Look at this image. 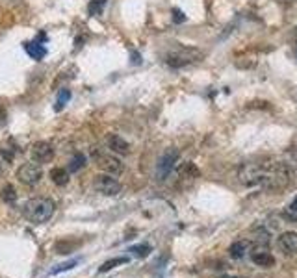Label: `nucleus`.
Returning <instances> with one entry per match:
<instances>
[{
    "label": "nucleus",
    "instance_id": "f8f14e48",
    "mask_svg": "<svg viewBox=\"0 0 297 278\" xmlns=\"http://www.w3.org/2000/svg\"><path fill=\"white\" fill-rule=\"evenodd\" d=\"M251 258L257 266H262V267H271L275 264V258L270 254V251H255V253L251 254Z\"/></svg>",
    "mask_w": 297,
    "mask_h": 278
},
{
    "label": "nucleus",
    "instance_id": "5701e85b",
    "mask_svg": "<svg viewBox=\"0 0 297 278\" xmlns=\"http://www.w3.org/2000/svg\"><path fill=\"white\" fill-rule=\"evenodd\" d=\"M173 20H175V22H178V24H180V22H184L186 20V17H184V13L180 11V9H177V7H175V9H173Z\"/></svg>",
    "mask_w": 297,
    "mask_h": 278
},
{
    "label": "nucleus",
    "instance_id": "423d86ee",
    "mask_svg": "<svg viewBox=\"0 0 297 278\" xmlns=\"http://www.w3.org/2000/svg\"><path fill=\"white\" fill-rule=\"evenodd\" d=\"M17 178L24 186H37L43 178V169L37 163H24L17 169Z\"/></svg>",
    "mask_w": 297,
    "mask_h": 278
},
{
    "label": "nucleus",
    "instance_id": "b1692460",
    "mask_svg": "<svg viewBox=\"0 0 297 278\" xmlns=\"http://www.w3.org/2000/svg\"><path fill=\"white\" fill-rule=\"evenodd\" d=\"M6 121H7V113H6V108L4 106H0V128L6 124Z\"/></svg>",
    "mask_w": 297,
    "mask_h": 278
},
{
    "label": "nucleus",
    "instance_id": "ddd939ff",
    "mask_svg": "<svg viewBox=\"0 0 297 278\" xmlns=\"http://www.w3.org/2000/svg\"><path fill=\"white\" fill-rule=\"evenodd\" d=\"M50 178H52V182L56 186H65L67 182H69V171L61 167H56L50 171Z\"/></svg>",
    "mask_w": 297,
    "mask_h": 278
},
{
    "label": "nucleus",
    "instance_id": "7ed1b4c3",
    "mask_svg": "<svg viewBox=\"0 0 297 278\" xmlns=\"http://www.w3.org/2000/svg\"><path fill=\"white\" fill-rule=\"evenodd\" d=\"M203 58V52L197 48H184L180 46L177 52H171L165 56V63L169 67H184V65L192 63V61H199Z\"/></svg>",
    "mask_w": 297,
    "mask_h": 278
},
{
    "label": "nucleus",
    "instance_id": "1a4fd4ad",
    "mask_svg": "<svg viewBox=\"0 0 297 278\" xmlns=\"http://www.w3.org/2000/svg\"><path fill=\"white\" fill-rule=\"evenodd\" d=\"M106 143H108V149L112 150L113 154L126 156L128 152H130V145H128V143H126L121 136H115V134H112V136H108Z\"/></svg>",
    "mask_w": 297,
    "mask_h": 278
},
{
    "label": "nucleus",
    "instance_id": "f03ea898",
    "mask_svg": "<svg viewBox=\"0 0 297 278\" xmlns=\"http://www.w3.org/2000/svg\"><path fill=\"white\" fill-rule=\"evenodd\" d=\"M54 210H56V204H54L52 199H46V197H37V199H30V201L24 204L22 212H24V217L28 221H32L35 225H41V223H46L54 215Z\"/></svg>",
    "mask_w": 297,
    "mask_h": 278
},
{
    "label": "nucleus",
    "instance_id": "aec40b11",
    "mask_svg": "<svg viewBox=\"0 0 297 278\" xmlns=\"http://www.w3.org/2000/svg\"><path fill=\"white\" fill-rule=\"evenodd\" d=\"M104 2L106 0H91V4H89V15H99L102 11Z\"/></svg>",
    "mask_w": 297,
    "mask_h": 278
},
{
    "label": "nucleus",
    "instance_id": "20e7f679",
    "mask_svg": "<svg viewBox=\"0 0 297 278\" xmlns=\"http://www.w3.org/2000/svg\"><path fill=\"white\" fill-rule=\"evenodd\" d=\"M93 158H95V163H97V167L102 171V173H106V175H112V176H119L123 171H125V163L119 160L117 156L113 154H102V152H95L93 154Z\"/></svg>",
    "mask_w": 297,
    "mask_h": 278
},
{
    "label": "nucleus",
    "instance_id": "4be33fe9",
    "mask_svg": "<svg viewBox=\"0 0 297 278\" xmlns=\"http://www.w3.org/2000/svg\"><path fill=\"white\" fill-rule=\"evenodd\" d=\"M132 251L138 254V256H147V254H149V251H151V247H149V245H139V247H134Z\"/></svg>",
    "mask_w": 297,
    "mask_h": 278
},
{
    "label": "nucleus",
    "instance_id": "bb28decb",
    "mask_svg": "<svg viewBox=\"0 0 297 278\" xmlns=\"http://www.w3.org/2000/svg\"><path fill=\"white\" fill-rule=\"evenodd\" d=\"M4 175V165H2V162H0V176Z\"/></svg>",
    "mask_w": 297,
    "mask_h": 278
},
{
    "label": "nucleus",
    "instance_id": "393cba45",
    "mask_svg": "<svg viewBox=\"0 0 297 278\" xmlns=\"http://www.w3.org/2000/svg\"><path fill=\"white\" fill-rule=\"evenodd\" d=\"M290 210H292V212H297V197L294 199V202L290 204Z\"/></svg>",
    "mask_w": 297,
    "mask_h": 278
},
{
    "label": "nucleus",
    "instance_id": "2eb2a0df",
    "mask_svg": "<svg viewBox=\"0 0 297 278\" xmlns=\"http://www.w3.org/2000/svg\"><path fill=\"white\" fill-rule=\"evenodd\" d=\"M247 251H249V243H247V241H236V243H232L231 249H229V253H231L232 258H244Z\"/></svg>",
    "mask_w": 297,
    "mask_h": 278
},
{
    "label": "nucleus",
    "instance_id": "f257e3e1",
    "mask_svg": "<svg viewBox=\"0 0 297 278\" xmlns=\"http://www.w3.org/2000/svg\"><path fill=\"white\" fill-rule=\"evenodd\" d=\"M238 180L247 188L262 186L268 189H283L290 182V169L281 162L244 163L238 171Z\"/></svg>",
    "mask_w": 297,
    "mask_h": 278
},
{
    "label": "nucleus",
    "instance_id": "6e6552de",
    "mask_svg": "<svg viewBox=\"0 0 297 278\" xmlns=\"http://www.w3.org/2000/svg\"><path fill=\"white\" fill-rule=\"evenodd\" d=\"M54 156V147L46 141H37L32 147V158L35 163H46L50 162Z\"/></svg>",
    "mask_w": 297,
    "mask_h": 278
},
{
    "label": "nucleus",
    "instance_id": "412c9836",
    "mask_svg": "<svg viewBox=\"0 0 297 278\" xmlns=\"http://www.w3.org/2000/svg\"><path fill=\"white\" fill-rule=\"evenodd\" d=\"M74 266H76V260H73V262H67V264H63V266H59L58 269H52V271L48 273V275H58V273H61V271H67V269H73Z\"/></svg>",
    "mask_w": 297,
    "mask_h": 278
},
{
    "label": "nucleus",
    "instance_id": "9d476101",
    "mask_svg": "<svg viewBox=\"0 0 297 278\" xmlns=\"http://www.w3.org/2000/svg\"><path fill=\"white\" fill-rule=\"evenodd\" d=\"M279 245L284 253H297V232H284L279 238Z\"/></svg>",
    "mask_w": 297,
    "mask_h": 278
},
{
    "label": "nucleus",
    "instance_id": "a878e982",
    "mask_svg": "<svg viewBox=\"0 0 297 278\" xmlns=\"http://www.w3.org/2000/svg\"><path fill=\"white\" fill-rule=\"evenodd\" d=\"M132 58H134V63H139V61H141V59H139L138 52H132Z\"/></svg>",
    "mask_w": 297,
    "mask_h": 278
},
{
    "label": "nucleus",
    "instance_id": "f3484780",
    "mask_svg": "<svg viewBox=\"0 0 297 278\" xmlns=\"http://www.w3.org/2000/svg\"><path fill=\"white\" fill-rule=\"evenodd\" d=\"M84 165H86V156L74 154L73 160H71V165H69V173H76V171H80Z\"/></svg>",
    "mask_w": 297,
    "mask_h": 278
},
{
    "label": "nucleus",
    "instance_id": "6ab92c4d",
    "mask_svg": "<svg viewBox=\"0 0 297 278\" xmlns=\"http://www.w3.org/2000/svg\"><path fill=\"white\" fill-rule=\"evenodd\" d=\"M121 264H128V258H115V260H110V262H106L104 266L100 267L99 271H100V273H106V271H110V269H113V267L121 266Z\"/></svg>",
    "mask_w": 297,
    "mask_h": 278
},
{
    "label": "nucleus",
    "instance_id": "cd10ccee",
    "mask_svg": "<svg viewBox=\"0 0 297 278\" xmlns=\"http://www.w3.org/2000/svg\"><path fill=\"white\" fill-rule=\"evenodd\" d=\"M221 278H236V277H221Z\"/></svg>",
    "mask_w": 297,
    "mask_h": 278
},
{
    "label": "nucleus",
    "instance_id": "4468645a",
    "mask_svg": "<svg viewBox=\"0 0 297 278\" xmlns=\"http://www.w3.org/2000/svg\"><path fill=\"white\" fill-rule=\"evenodd\" d=\"M80 245V241H69V240H59L56 245H54V249H56V253L58 254H69L73 253L74 249Z\"/></svg>",
    "mask_w": 297,
    "mask_h": 278
},
{
    "label": "nucleus",
    "instance_id": "dca6fc26",
    "mask_svg": "<svg viewBox=\"0 0 297 278\" xmlns=\"http://www.w3.org/2000/svg\"><path fill=\"white\" fill-rule=\"evenodd\" d=\"M0 197H2V201L6 202V204H13V202L17 201V189H15L11 184H7V186L2 188Z\"/></svg>",
    "mask_w": 297,
    "mask_h": 278
},
{
    "label": "nucleus",
    "instance_id": "a211bd4d",
    "mask_svg": "<svg viewBox=\"0 0 297 278\" xmlns=\"http://www.w3.org/2000/svg\"><path fill=\"white\" fill-rule=\"evenodd\" d=\"M69 98H71V89H61V91H59V93H58V102H56V106H54V110H56V111L63 110V106L69 102Z\"/></svg>",
    "mask_w": 297,
    "mask_h": 278
},
{
    "label": "nucleus",
    "instance_id": "9b49d317",
    "mask_svg": "<svg viewBox=\"0 0 297 278\" xmlns=\"http://www.w3.org/2000/svg\"><path fill=\"white\" fill-rule=\"evenodd\" d=\"M24 50H26V54L30 56V58L33 59H43L46 56V48L41 43H32V41H26L24 43Z\"/></svg>",
    "mask_w": 297,
    "mask_h": 278
},
{
    "label": "nucleus",
    "instance_id": "39448f33",
    "mask_svg": "<svg viewBox=\"0 0 297 278\" xmlns=\"http://www.w3.org/2000/svg\"><path fill=\"white\" fill-rule=\"evenodd\" d=\"M93 188L97 189L99 193L106 195V197H115V195L121 193L123 186H121V182L115 176L102 173V175H97L93 178Z\"/></svg>",
    "mask_w": 297,
    "mask_h": 278
},
{
    "label": "nucleus",
    "instance_id": "0eeeda50",
    "mask_svg": "<svg viewBox=\"0 0 297 278\" xmlns=\"http://www.w3.org/2000/svg\"><path fill=\"white\" fill-rule=\"evenodd\" d=\"M177 160H178L177 150L175 149L165 150L164 154H162V158L158 160V165H156V178L158 180H165L169 176V173L173 171V167H175Z\"/></svg>",
    "mask_w": 297,
    "mask_h": 278
}]
</instances>
